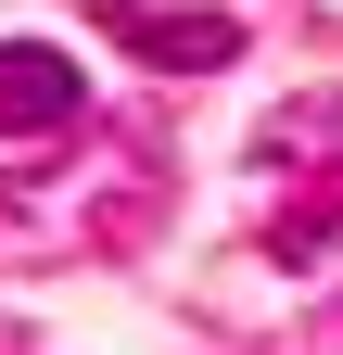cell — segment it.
Returning <instances> with one entry per match:
<instances>
[{
    "mask_svg": "<svg viewBox=\"0 0 343 355\" xmlns=\"http://www.w3.org/2000/svg\"><path fill=\"white\" fill-rule=\"evenodd\" d=\"M102 38L127 64H165V76L242 64V13H191V0H102Z\"/></svg>",
    "mask_w": 343,
    "mask_h": 355,
    "instance_id": "1",
    "label": "cell"
},
{
    "mask_svg": "<svg viewBox=\"0 0 343 355\" xmlns=\"http://www.w3.org/2000/svg\"><path fill=\"white\" fill-rule=\"evenodd\" d=\"M76 114H90L76 64H64V51H38V38H0V140H64Z\"/></svg>",
    "mask_w": 343,
    "mask_h": 355,
    "instance_id": "2",
    "label": "cell"
}]
</instances>
